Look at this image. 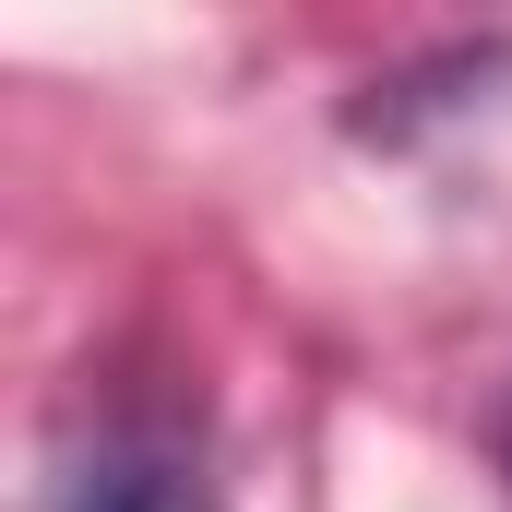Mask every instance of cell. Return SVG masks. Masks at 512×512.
I'll list each match as a JSON object with an SVG mask.
<instances>
[{
  "instance_id": "cell-1",
  "label": "cell",
  "mask_w": 512,
  "mask_h": 512,
  "mask_svg": "<svg viewBox=\"0 0 512 512\" xmlns=\"http://www.w3.org/2000/svg\"><path fill=\"white\" fill-rule=\"evenodd\" d=\"M72 512H203V489H179L167 465H120V477H96Z\"/></svg>"
},
{
  "instance_id": "cell-2",
  "label": "cell",
  "mask_w": 512,
  "mask_h": 512,
  "mask_svg": "<svg viewBox=\"0 0 512 512\" xmlns=\"http://www.w3.org/2000/svg\"><path fill=\"white\" fill-rule=\"evenodd\" d=\"M501 477H512V417H501Z\"/></svg>"
}]
</instances>
